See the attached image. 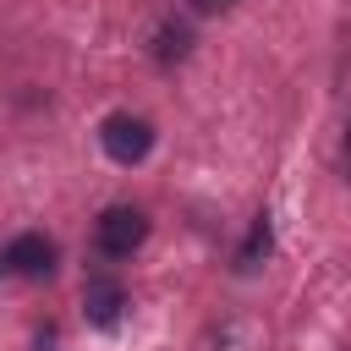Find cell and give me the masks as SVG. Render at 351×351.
Masks as SVG:
<instances>
[{"instance_id":"4","label":"cell","mask_w":351,"mask_h":351,"mask_svg":"<svg viewBox=\"0 0 351 351\" xmlns=\"http://www.w3.org/2000/svg\"><path fill=\"white\" fill-rule=\"evenodd\" d=\"M82 307H88V324L110 329V324L121 318V307H126V291H121L110 274H93V280L82 285Z\"/></svg>"},{"instance_id":"8","label":"cell","mask_w":351,"mask_h":351,"mask_svg":"<svg viewBox=\"0 0 351 351\" xmlns=\"http://www.w3.org/2000/svg\"><path fill=\"white\" fill-rule=\"evenodd\" d=\"M346 181H351V126H346Z\"/></svg>"},{"instance_id":"7","label":"cell","mask_w":351,"mask_h":351,"mask_svg":"<svg viewBox=\"0 0 351 351\" xmlns=\"http://www.w3.org/2000/svg\"><path fill=\"white\" fill-rule=\"evenodd\" d=\"M186 5H192V11H225L230 0H186Z\"/></svg>"},{"instance_id":"2","label":"cell","mask_w":351,"mask_h":351,"mask_svg":"<svg viewBox=\"0 0 351 351\" xmlns=\"http://www.w3.org/2000/svg\"><path fill=\"white\" fill-rule=\"evenodd\" d=\"M99 143H104V154L115 159V165H143L148 159V148H154V126L143 121V115H110L104 126H99Z\"/></svg>"},{"instance_id":"5","label":"cell","mask_w":351,"mask_h":351,"mask_svg":"<svg viewBox=\"0 0 351 351\" xmlns=\"http://www.w3.org/2000/svg\"><path fill=\"white\" fill-rule=\"evenodd\" d=\"M186 49H192V27H186V22H165V27L154 33V60H159V66L186 60Z\"/></svg>"},{"instance_id":"3","label":"cell","mask_w":351,"mask_h":351,"mask_svg":"<svg viewBox=\"0 0 351 351\" xmlns=\"http://www.w3.org/2000/svg\"><path fill=\"white\" fill-rule=\"evenodd\" d=\"M0 269L5 274H22V280H44L55 269V241L49 236H16L5 252H0Z\"/></svg>"},{"instance_id":"6","label":"cell","mask_w":351,"mask_h":351,"mask_svg":"<svg viewBox=\"0 0 351 351\" xmlns=\"http://www.w3.org/2000/svg\"><path fill=\"white\" fill-rule=\"evenodd\" d=\"M269 247H274V230H269V214H258V219H252V236H247V241H241V252H236V269H241V274H252V269L269 258Z\"/></svg>"},{"instance_id":"1","label":"cell","mask_w":351,"mask_h":351,"mask_svg":"<svg viewBox=\"0 0 351 351\" xmlns=\"http://www.w3.org/2000/svg\"><path fill=\"white\" fill-rule=\"evenodd\" d=\"M143 241H148V214H143V208H132V203L104 208V214H99V225H93V247H99L104 258H132Z\"/></svg>"}]
</instances>
